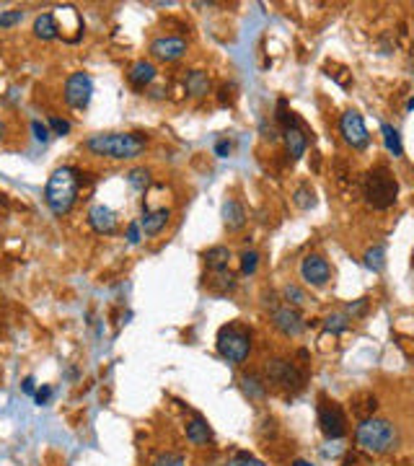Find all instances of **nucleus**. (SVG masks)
<instances>
[{
  "instance_id": "obj_1",
  "label": "nucleus",
  "mask_w": 414,
  "mask_h": 466,
  "mask_svg": "<svg viewBox=\"0 0 414 466\" xmlns=\"http://www.w3.org/2000/svg\"><path fill=\"white\" fill-rule=\"evenodd\" d=\"M83 148L99 158L132 161L137 156H143V151L148 148V137L143 132H96L86 137Z\"/></svg>"
},
{
  "instance_id": "obj_2",
  "label": "nucleus",
  "mask_w": 414,
  "mask_h": 466,
  "mask_svg": "<svg viewBox=\"0 0 414 466\" xmlns=\"http://www.w3.org/2000/svg\"><path fill=\"white\" fill-rule=\"evenodd\" d=\"M399 441H401L399 425L386 417L363 420L355 427V443H358L360 451H365L368 456H383V453L396 448Z\"/></svg>"
},
{
  "instance_id": "obj_3",
  "label": "nucleus",
  "mask_w": 414,
  "mask_h": 466,
  "mask_svg": "<svg viewBox=\"0 0 414 466\" xmlns=\"http://www.w3.org/2000/svg\"><path fill=\"white\" fill-rule=\"evenodd\" d=\"M80 192V171L73 166H60L49 174L47 189H44V202L52 210V215H68L78 200Z\"/></svg>"
},
{
  "instance_id": "obj_4",
  "label": "nucleus",
  "mask_w": 414,
  "mask_h": 466,
  "mask_svg": "<svg viewBox=\"0 0 414 466\" xmlns=\"http://www.w3.org/2000/svg\"><path fill=\"white\" fill-rule=\"evenodd\" d=\"M363 197L373 210H389L396 205L399 179L389 166H373L363 182Z\"/></svg>"
},
{
  "instance_id": "obj_5",
  "label": "nucleus",
  "mask_w": 414,
  "mask_h": 466,
  "mask_svg": "<svg viewBox=\"0 0 414 466\" xmlns=\"http://www.w3.org/2000/svg\"><path fill=\"white\" fill-rule=\"evenodd\" d=\"M218 355L228 360L231 365H244L249 360V355L254 350L251 342V329L244 327L241 322H228L218 329Z\"/></svg>"
},
{
  "instance_id": "obj_6",
  "label": "nucleus",
  "mask_w": 414,
  "mask_h": 466,
  "mask_svg": "<svg viewBox=\"0 0 414 466\" xmlns=\"http://www.w3.org/2000/svg\"><path fill=\"white\" fill-rule=\"evenodd\" d=\"M264 378H267V384L277 386L282 391H290V394L301 391L306 386V370H301L287 358H270L264 363Z\"/></svg>"
},
{
  "instance_id": "obj_7",
  "label": "nucleus",
  "mask_w": 414,
  "mask_h": 466,
  "mask_svg": "<svg viewBox=\"0 0 414 466\" xmlns=\"http://www.w3.org/2000/svg\"><path fill=\"white\" fill-rule=\"evenodd\" d=\"M319 427L329 441H339L347 435V415H344L342 404L334 399L321 396L319 399Z\"/></svg>"
},
{
  "instance_id": "obj_8",
  "label": "nucleus",
  "mask_w": 414,
  "mask_h": 466,
  "mask_svg": "<svg viewBox=\"0 0 414 466\" xmlns=\"http://www.w3.org/2000/svg\"><path fill=\"white\" fill-rule=\"evenodd\" d=\"M91 96H94V81L91 75L83 70H75L65 78L63 86V101L70 109H86L91 104Z\"/></svg>"
},
{
  "instance_id": "obj_9",
  "label": "nucleus",
  "mask_w": 414,
  "mask_h": 466,
  "mask_svg": "<svg viewBox=\"0 0 414 466\" xmlns=\"http://www.w3.org/2000/svg\"><path fill=\"white\" fill-rule=\"evenodd\" d=\"M270 322H272V329L280 332V334L287 339L301 337L303 332H306V327H308L306 319L301 316V311L293 308V306H287V303H280L277 308H272Z\"/></svg>"
},
{
  "instance_id": "obj_10",
  "label": "nucleus",
  "mask_w": 414,
  "mask_h": 466,
  "mask_svg": "<svg viewBox=\"0 0 414 466\" xmlns=\"http://www.w3.org/2000/svg\"><path fill=\"white\" fill-rule=\"evenodd\" d=\"M339 135L352 151H365L370 145V135H368L365 120L363 114L355 112V109H347V112L339 117Z\"/></svg>"
},
{
  "instance_id": "obj_11",
  "label": "nucleus",
  "mask_w": 414,
  "mask_h": 466,
  "mask_svg": "<svg viewBox=\"0 0 414 466\" xmlns=\"http://www.w3.org/2000/svg\"><path fill=\"white\" fill-rule=\"evenodd\" d=\"M187 49H189V42L184 39V37H174V34H163V37H156L151 42V57L161 60V63H176V60H182L187 55Z\"/></svg>"
},
{
  "instance_id": "obj_12",
  "label": "nucleus",
  "mask_w": 414,
  "mask_h": 466,
  "mask_svg": "<svg viewBox=\"0 0 414 466\" xmlns=\"http://www.w3.org/2000/svg\"><path fill=\"white\" fill-rule=\"evenodd\" d=\"M298 272H301V280L310 288H324L332 280V265L321 254H306Z\"/></svg>"
},
{
  "instance_id": "obj_13",
  "label": "nucleus",
  "mask_w": 414,
  "mask_h": 466,
  "mask_svg": "<svg viewBox=\"0 0 414 466\" xmlns=\"http://www.w3.org/2000/svg\"><path fill=\"white\" fill-rule=\"evenodd\" d=\"M88 225L99 236H112L120 228V218L106 205H91V210H88Z\"/></svg>"
},
{
  "instance_id": "obj_14",
  "label": "nucleus",
  "mask_w": 414,
  "mask_h": 466,
  "mask_svg": "<svg viewBox=\"0 0 414 466\" xmlns=\"http://www.w3.org/2000/svg\"><path fill=\"white\" fill-rule=\"evenodd\" d=\"M158 78V68L151 63V60H137V63L130 65L127 70V83L135 91L151 89V83Z\"/></svg>"
},
{
  "instance_id": "obj_15",
  "label": "nucleus",
  "mask_w": 414,
  "mask_h": 466,
  "mask_svg": "<svg viewBox=\"0 0 414 466\" xmlns=\"http://www.w3.org/2000/svg\"><path fill=\"white\" fill-rule=\"evenodd\" d=\"M168 220H171V210L168 208H158V210L143 208V218H140L137 223H140V231H143L145 236H158L168 225Z\"/></svg>"
},
{
  "instance_id": "obj_16",
  "label": "nucleus",
  "mask_w": 414,
  "mask_h": 466,
  "mask_svg": "<svg viewBox=\"0 0 414 466\" xmlns=\"http://www.w3.org/2000/svg\"><path fill=\"white\" fill-rule=\"evenodd\" d=\"M282 137H285V148L290 161H301L303 156H306V151H308V135H306L303 125L282 130Z\"/></svg>"
},
{
  "instance_id": "obj_17",
  "label": "nucleus",
  "mask_w": 414,
  "mask_h": 466,
  "mask_svg": "<svg viewBox=\"0 0 414 466\" xmlns=\"http://www.w3.org/2000/svg\"><path fill=\"white\" fill-rule=\"evenodd\" d=\"M187 441L194 446V448H205V446H210V441H213V427H210V422H207L205 417H199V415H194V417L187 422Z\"/></svg>"
},
{
  "instance_id": "obj_18",
  "label": "nucleus",
  "mask_w": 414,
  "mask_h": 466,
  "mask_svg": "<svg viewBox=\"0 0 414 466\" xmlns=\"http://www.w3.org/2000/svg\"><path fill=\"white\" fill-rule=\"evenodd\" d=\"M223 225L231 233L241 231V228L246 225V210H244V205H241L236 197H228V200L223 202Z\"/></svg>"
},
{
  "instance_id": "obj_19",
  "label": "nucleus",
  "mask_w": 414,
  "mask_h": 466,
  "mask_svg": "<svg viewBox=\"0 0 414 466\" xmlns=\"http://www.w3.org/2000/svg\"><path fill=\"white\" fill-rule=\"evenodd\" d=\"M241 389H244V394L249 399H254V402H262L267 391H270V384H267V378L259 376V373H244L241 376Z\"/></svg>"
},
{
  "instance_id": "obj_20",
  "label": "nucleus",
  "mask_w": 414,
  "mask_h": 466,
  "mask_svg": "<svg viewBox=\"0 0 414 466\" xmlns=\"http://www.w3.org/2000/svg\"><path fill=\"white\" fill-rule=\"evenodd\" d=\"M184 89L192 99H202L210 94V75L205 70H189L184 75Z\"/></svg>"
},
{
  "instance_id": "obj_21",
  "label": "nucleus",
  "mask_w": 414,
  "mask_h": 466,
  "mask_svg": "<svg viewBox=\"0 0 414 466\" xmlns=\"http://www.w3.org/2000/svg\"><path fill=\"white\" fill-rule=\"evenodd\" d=\"M32 32H34V37H37V39H42V42L57 39V37H60V29H57L55 13H39V16L34 18Z\"/></svg>"
},
{
  "instance_id": "obj_22",
  "label": "nucleus",
  "mask_w": 414,
  "mask_h": 466,
  "mask_svg": "<svg viewBox=\"0 0 414 466\" xmlns=\"http://www.w3.org/2000/svg\"><path fill=\"white\" fill-rule=\"evenodd\" d=\"M205 259V267L210 272H220V270H228V262H231V249L228 246H210V249L202 254Z\"/></svg>"
},
{
  "instance_id": "obj_23",
  "label": "nucleus",
  "mask_w": 414,
  "mask_h": 466,
  "mask_svg": "<svg viewBox=\"0 0 414 466\" xmlns=\"http://www.w3.org/2000/svg\"><path fill=\"white\" fill-rule=\"evenodd\" d=\"M239 280H236V272L231 270H220V272H210V280H207V288L218 293V296H225V293H231L236 290Z\"/></svg>"
},
{
  "instance_id": "obj_24",
  "label": "nucleus",
  "mask_w": 414,
  "mask_h": 466,
  "mask_svg": "<svg viewBox=\"0 0 414 466\" xmlns=\"http://www.w3.org/2000/svg\"><path fill=\"white\" fill-rule=\"evenodd\" d=\"M378 410V396L373 394H358L352 399V415L363 422V420H370Z\"/></svg>"
},
{
  "instance_id": "obj_25",
  "label": "nucleus",
  "mask_w": 414,
  "mask_h": 466,
  "mask_svg": "<svg viewBox=\"0 0 414 466\" xmlns=\"http://www.w3.org/2000/svg\"><path fill=\"white\" fill-rule=\"evenodd\" d=\"M381 137H383V145H386V151L394 156V158H401L404 156V145H401V135H399V130L389 122H383L381 125Z\"/></svg>"
},
{
  "instance_id": "obj_26",
  "label": "nucleus",
  "mask_w": 414,
  "mask_h": 466,
  "mask_svg": "<svg viewBox=\"0 0 414 466\" xmlns=\"http://www.w3.org/2000/svg\"><path fill=\"white\" fill-rule=\"evenodd\" d=\"M368 270H373V272H383V267H386V246L383 244H375L370 249L365 251V257H363Z\"/></svg>"
},
{
  "instance_id": "obj_27",
  "label": "nucleus",
  "mask_w": 414,
  "mask_h": 466,
  "mask_svg": "<svg viewBox=\"0 0 414 466\" xmlns=\"http://www.w3.org/2000/svg\"><path fill=\"white\" fill-rule=\"evenodd\" d=\"M350 327V316L344 314V311H334V314H329L327 319H324V329L329 332V334H342L344 329Z\"/></svg>"
},
{
  "instance_id": "obj_28",
  "label": "nucleus",
  "mask_w": 414,
  "mask_h": 466,
  "mask_svg": "<svg viewBox=\"0 0 414 466\" xmlns=\"http://www.w3.org/2000/svg\"><path fill=\"white\" fill-rule=\"evenodd\" d=\"M282 301H285L287 306L298 308V306H306V303H308V296H306V290L298 288L295 282H287L285 288H282Z\"/></svg>"
},
{
  "instance_id": "obj_29",
  "label": "nucleus",
  "mask_w": 414,
  "mask_h": 466,
  "mask_svg": "<svg viewBox=\"0 0 414 466\" xmlns=\"http://www.w3.org/2000/svg\"><path fill=\"white\" fill-rule=\"evenodd\" d=\"M293 202L298 205L301 210H310L316 205V192L310 189V184H301L298 189L293 192Z\"/></svg>"
},
{
  "instance_id": "obj_30",
  "label": "nucleus",
  "mask_w": 414,
  "mask_h": 466,
  "mask_svg": "<svg viewBox=\"0 0 414 466\" xmlns=\"http://www.w3.org/2000/svg\"><path fill=\"white\" fill-rule=\"evenodd\" d=\"M225 466H267L262 461V458H256L254 453H249V451H236L228 461H225Z\"/></svg>"
},
{
  "instance_id": "obj_31",
  "label": "nucleus",
  "mask_w": 414,
  "mask_h": 466,
  "mask_svg": "<svg viewBox=\"0 0 414 466\" xmlns=\"http://www.w3.org/2000/svg\"><path fill=\"white\" fill-rule=\"evenodd\" d=\"M127 182L132 189H137V192H143L145 187L151 184V171L148 169H132L127 174Z\"/></svg>"
},
{
  "instance_id": "obj_32",
  "label": "nucleus",
  "mask_w": 414,
  "mask_h": 466,
  "mask_svg": "<svg viewBox=\"0 0 414 466\" xmlns=\"http://www.w3.org/2000/svg\"><path fill=\"white\" fill-rule=\"evenodd\" d=\"M21 21H24V11H18V8L0 11V29H3V32H8V29L18 26Z\"/></svg>"
},
{
  "instance_id": "obj_33",
  "label": "nucleus",
  "mask_w": 414,
  "mask_h": 466,
  "mask_svg": "<svg viewBox=\"0 0 414 466\" xmlns=\"http://www.w3.org/2000/svg\"><path fill=\"white\" fill-rule=\"evenodd\" d=\"M368 308H370V298H358V301H350V303H347L344 314L350 316V319H360V316L368 314Z\"/></svg>"
},
{
  "instance_id": "obj_34",
  "label": "nucleus",
  "mask_w": 414,
  "mask_h": 466,
  "mask_svg": "<svg viewBox=\"0 0 414 466\" xmlns=\"http://www.w3.org/2000/svg\"><path fill=\"white\" fill-rule=\"evenodd\" d=\"M151 466H187V458L184 453H176V451H166V453H161Z\"/></svg>"
},
{
  "instance_id": "obj_35",
  "label": "nucleus",
  "mask_w": 414,
  "mask_h": 466,
  "mask_svg": "<svg viewBox=\"0 0 414 466\" xmlns=\"http://www.w3.org/2000/svg\"><path fill=\"white\" fill-rule=\"evenodd\" d=\"M47 127H49V132L52 135H60V137H65V135H70V130H73V125L68 120H63V117H57V114H52L47 120Z\"/></svg>"
},
{
  "instance_id": "obj_36",
  "label": "nucleus",
  "mask_w": 414,
  "mask_h": 466,
  "mask_svg": "<svg viewBox=\"0 0 414 466\" xmlns=\"http://www.w3.org/2000/svg\"><path fill=\"white\" fill-rule=\"evenodd\" d=\"M259 267V254L254 249H246L241 254V275H254Z\"/></svg>"
},
{
  "instance_id": "obj_37",
  "label": "nucleus",
  "mask_w": 414,
  "mask_h": 466,
  "mask_svg": "<svg viewBox=\"0 0 414 466\" xmlns=\"http://www.w3.org/2000/svg\"><path fill=\"white\" fill-rule=\"evenodd\" d=\"M236 83H223V86H220V91H218V94H220V96H218V101H220V106H231L233 101H236Z\"/></svg>"
},
{
  "instance_id": "obj_38",
  "label": "nucleus",
  "mask_w": 414,
  "mask_h": 466,
  "mask_svg": "<svg viewBox=\"0 0 414 466\" xmlns=\"http://www.w3.org/2000/svg\"><path fill=\"white\" fill-rule=\"evenodd\" d=\"M32 132H34V140H37V143H47L49 137H52L49 127L44 125V122H39V120L32 122Z\"/></svg>"
},
{
  "instance_id": "obj_39",
  "label": "nucleus",
  "mask_w": 414,
  "mask_h": 466,
  "mask_svg": "<svg viewBox=\"0 0 414 466\" xmlns=\"http://www.w3.org/2000/svg\"><path fill=\"white\" fill-rule=\"evenodd\" d=\"M231 151H233V143L228 140V137H220L215 143V156L218 158H225V156H231Z\"/></svg>"
},
{
  "instance_id": "obj_40",
  "label": "nucleus",
  "mask_w": 414,
  "mask_h": 466,
  "mask_svg": "<svg viewBox=\"0 0 414 466\" xmlns=\"http://www.w3.org/2000/svg\"><path fill=\"white\" fill-rule=\"evenodd\" d=\"M140 239H143L140 223H130V225H127V241H130V244H140Z\"/></svg>"
},
{
  "instance_id": "obj_41",
  "label": "nucleus",
  "mask_w": 414,
  "mask_h": 466,
  "mask_svg": "<svg viewBox=\"0 0 414 466\" xmlns=\"http://www.w3.org/2000/svg\"><path fill=\"white\" fill-rule=\"evenodd\" d=\"M49 396H52V389H49V386H42V389H37L34 399H37V404H47Z\"/></svg>"
},
{
  "instance_id": "obj_42",
  "label": "nucleus",
  "mask_w": 414,
  "mask_h": 466,
  "mask_svg": "<svg viewBox=\"0 0 414 466\" xmlns=\"http://www.w3.org/2000/svg\"><path fill=\"white\" fill-rule=\"evenodd\" d=\"M21 389H24V394H29V396L37 394V389H34V378H32V376H26V378H24V384H21Z\"/></svg>"
},
{
  "instance_id": "obj_43",
  "label": "nucleus",
  "mask_w": 414,
  "mask_h": 466,
  "mask_svg": "<svg viewBox=\"0 0 414 466\" xmlns=\"http://www.w3.org/2000/svg\"><path fill=\"white\" fill-rule=\"evenodd\" d=\"M290 466H313V464H310V461H306V458H295Z\"/></svg>"
},
{
  "instance_id": "obj_44",
  "label": "nucleus",
  "mask_w": 414,
  "mask_h": 466,
  "mask_svg": "<svg viewBox=\"0 0 414 466\" xmlns=\"http://www.w3.org/2000/svg\"><path fill=\"white\" fill-rule=\"evenodd\" d=\"M406 109H409V112H414V96L409 99V101H406Z\"/></svg>"
},
{
  "instance_id": "obj_45",
  "label": "nucleus",
  "mask_w": 414,
  "mask_h": 466,
  "mask_svg": "<svg viewBox=\"0 0 414 466\" xmlns=\"http://www.w3.org/2000/svg\"><path fill=\"white\" fill-rule=\"evenodd\" d=\"M6 135V125H3V122H0V137Z\"/></svg>"
}]
</instances>
